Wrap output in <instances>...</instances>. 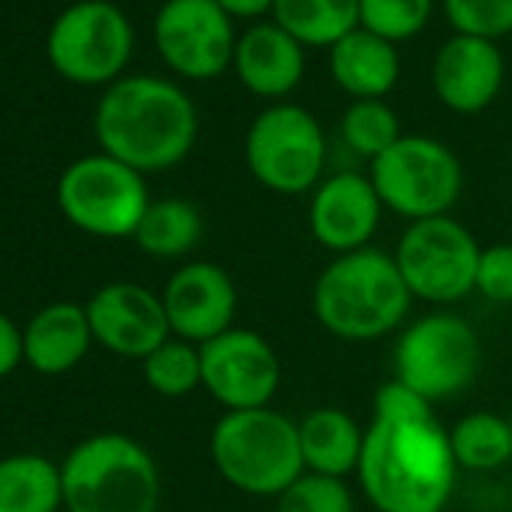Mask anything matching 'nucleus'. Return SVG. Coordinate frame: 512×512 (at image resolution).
Here are the masks:
<instances>
[{
	"label": "nucleus",
	"instance_id": "f257e3e1",
	"mask_svg": "<svg viewBox=\"0 0 512 512\" xmlns=\"http://www.w3.org/2000/svg\"><path fill=\"white\" fill-rule=\"evenodd\" d=\"M356 473L377 512H443L458 461L437 416L413 422L371 419Z\"/></svg>",
	"mask_w": 512,
	"mask_h": 512
},
{
	"label": "nucleus",
	"instance_id": "f03ea898",
	"mask_svg": "<svg viewBox=\"0 0 512 512\" xmlns=\"http://www.w3.org/2000/svg\"><path fill=\"white\" fill-rule=\"evenodd\" d=\"M193 100L172 82L133 76L115 82L97 106V139L109 157L136 172L181 163L196 142Z\"/></svg>",
	"mask_w": 512,
	"mask_h": 512
},
{
	"label": "nucleus",
	"instance_id": "7ed1b4c3",
	"mask_svg": "<svg viewBox=\"0 0 512 512\" xmlns=\"http://www.w3.org/2000/svg\"><path fill=\"white\" fill-rule=\"evenodd\" d=\"M413 305L395 256L362 247L341 253L314 284V314L341 341H377L395 332Z\"/></svg>",
	"mask_w": 512,
	"mask_h": 512
},
{
	"label": "nucleus",
	"instance_id": "20e7f679",
	"mask_svg": "<svg viewBox=\"0 0 512 512\" xmlns=\"http://www.w3.org/2000/svg\"><path fill=\"white\" fill-rule=\"evenodd\" d=\"M217 473L250 497H281L302 473L299 422L272 407L226 410L211 428Z\"/></svg>",
	"mask_w": 512,
	"mask_h": 512
},
{
	"label": "nucleus",
	"instance_id": "39448f33",
	"mask_svg": "<svg viewBox=\"0 0 512 512\" xmlns=\"http://www.w3.org/2000/svg\"><path fill=\"white\" fill-rule=\"evenodd\" d=\"M70 512H157L160 473L154 458L124 434L79 443L61 467Z\"/></svg>",
	"mask_w": 512,
	"mask_h": 512
},
{
	"label": "nucleus",
	"instance_id": "423d86ee",
	"mask_svg": "<svg viewBox=\"0 0 512 512\" xmlns=\"http://www.w3.org/2000/svg\"><path fill=\"white\" fill-rule=\"evenodd\" d=\"M371 184L383 208L416 223L449 214L461 196L464 172L449 145L431 136H401L371 160Z\"/></svg>",
	"mask_w": 512,
	"mask_h": 512
},
{
	"label": "nucleus",
	"instance_id": "0eeeda50",
	"mask_svg": "<svg viewBox=\"0 0 512 512\" xmlns=\"http://www.w3.org/2000/svg\"><path fill=\"white\" fill-rule=\"evenodd\" d=\"M244 160L263 187L293 196L317 190L326 166V136L317 118L293 103L256 115L244 136Z\"/></svg>",
	"mask_w": 512,
	"mask_h": 512
},
{
	"label": "nucleus",
	"instance_id": "6e6552de",
	"mask_svg": "<svg viewBox=\"0 0 512 512\" xmlns=\"http://www.w3.org/2000/svg\"><path fill=\"white\" fill-rule=\"evenodd\" d=\"M479 253L473 232L443 214L410 223L392 256L413 299L449 305L476 290Z\"/></svg>",
	"mask_w": 512,
	"mask_h": 512
},
{
	"label": "nucleus",
	"instance_id": "1a4fd4ad",
	"mask_svg": "<svg viewBox=\"0 0 512 512\" xmlns=\"http://www.w3.org/2000/svg\"><path fill=\"white\" fill-rule=\"evenodd\" d=\"M479 362V335L467 320L455 314H428L398 338L395 380L434 404L464 392L473 383Z\"/></svg>",
	"mask_w": 512,
	"mask_h": 512
},
{
	"label": "nucleus",
	"instance_id": "9d476101",
	"mask_svg": "<svg viewBox=\"0 0 512 512\" xmlns=\"http://www.w3.org/2000/svg\"><path fill=\"white\" fill-rule=\"evenodd\" d=\"M58 199L79 229L103 238L136 235L151 205L142 172L109 154L76 160L58 184Z\"/></svg>",
	"mask_w": 512,
	"mask_h": 512
},
{
	"label": "nucleus",
	"instance_id": "9b49d317",
	"mask_svg": "<svg viewBox=\"0 0 512 512\" xmlns=\"http://www.w3.org/2000/svg\"><path fill=\"white\" fill-rule=\"evenodd\" d=\"M133 52V28L127 16L106 0H82L70 7L49 34L52 67L79 85L115 79Z\"/></svg>",
	"mask_w": 512,
	"mask_h": 512
},
{
	"label": "nucleus",
	"instance_id": "f8f14e48",
	"mask_svg": "<svg viewBox=\"0 0 512 512\" xmlns=\"http://www.w3.org/2000/svg\"><path fill=\"white\" fill-rule=\"evenodd\" d=\"M160 58L184 79H214L232 67L235 31L217 0H166L154 22Z\"/></svg>",
	"mask_w": 512,
	"mask_h": 512
},
{
	"label": "nucleus",
	"instance_id": "ddd939ff",
	"mask_svg": "<svg viewBox=\"0 0 512 512\" xmlns=\"http://www.w3.org/2000/svg\"><path fill=\"white\" fill-rule=\"evenodd\" d=\"M202 386L226 410L269 407L281 386L275 347L253 329H229L199 347Z\"/></svg>",
	"mask_w": 512,
	"mask_h": 512
},
{
	"label": "nucleus",
	"instance_id": "4468645a",
	"mask_svg": "<svg viewBox=\"0 0 512 512\" xmlns=\"http://www.w3.org/2000/svg\"><path fill=\"white\" fill-rule=\"evenodd\" d=\"M160 299L172 335L196 347L229 332L238 311L235 284L217 263H190L178 269Z\"/></svg>",
	"mask_w": 512,
	"mask_h": 512
},
{
	"label": "nucleus",
	"instance_id": "2eb2a0df",
	"mask_svg": "<svg viewBox=\"0 0 512 512\" xmlns=\"http://www.w3.org/2000/svg\"><path fill=\"white\" fill-rule=\"evenodd\" d=\"M88 320L103 347L130 359H148L172 335L163 299L139 284L103 287L88 305Z\"/></svg>",
	"mask_w": 512,
	"mask_h": 512
},
{
	"label": "nucleus",
	"instance_id": "dca6fc26",
	"mask_svg": "<svg viewBox=\"0 0 512 512\" xmlns=\"http://www.w3.org/2000/svg\"><path fill=\"white\" fill-rule=\"evenodd\" d=\"M380 214L383 202L371 184V175L338 172L317 184L308 220L314 238L341 256L368 247L380 226Z\"/></svg>",
	"mask_w": 512,
	"mask_h": 512
},
{
	"label": "nucleus",
	"instance_id": "f3484780",
	"mask_svg": "<svg viewBox=\"0 0 512 512\" xmlns=\"http://www.w3.org/2000/svg\"><path fill=\"white\" fill-rule=\"evenodd\" d=\"M431 76L437 100L446 109L458 115H476L500 94L503 55L494 40L455 34L440 46Z\"/></svg>",
	"mask_w": 512,
	"mask_h": 512
},
{
	"label": "nucleus",
	"instance_id": "a211bd4d",
	"mask_svg": "<svg viewBox=\"0 0 512 512\" xmlns=\"http://www.w3.org/2000/svg\"><path fill=\"white\" fill-rule=\"evenodd\" d=\"M232 67L256 97H287L305 76V46L281 25H256L235 43Z\"/></svg>",
	"mask_w": 512,
	"mask_h": 512
},
{
	"label": "nucleus",
	"instance_id": "6ab92c4d",
	"mask_svg": "<svg viewBox=\"0 0 512 512\" xmlns=\"http://www.w3.org/2000/svg\"><path fill=\"white\" fill-rule=\"evenodd\" d=\"M329 70L332 79L356 100H380L395 88L401 64L389 40L356 28L329 49Z\"/></svg>",
	"mask_w": 512,
	"mask_h": 512
},
{
	"label": "nucleus",
	"instance_id": "aec40b11",
	"mask_svg": "<svg viewBox=\"0 0 512 512\" xmlns=\"http://www.w3.org/2000/svg\"><path fill=\"white\" fill-rule=\"evenodd\" d=\"M299 446L308 473L344 479L359 470L365 431L341 407H317L299 422Z\"/></svg>",
	"mask_w": 512,
	"mask_h": 512
},
{
	"label": "nucleus",
	"instance_id": "412c9836",
	"mask_svg": "<svg viewBox=\"0 0 512 512\" xmlns=\"http://www.w3.org/2000/svg\"><path fill=\"white\" fill-rule=\"evenodd\" d=\"M94 332L79 305H52L25 332V356L43 374H64L82 362Z\"/></svg>",
	"mask_w": 512,
	"mask_h": 512
},
{
	"label": "nucleus",
	"instance_id": "4be33fe9",
	"mask_svg": "<svg viewBox=\"0 0 512 512\" xmlns=\"http://www.w3.org/2000/svg\"><path fill=\"white\" fill-rule=\"evenodd\" d=\"M272 13L302 46L332 49L359 28V0H275Z\"/></svg>",
	"mask_w": 512,
	"mask_h": 512
},
{
	"label": "nucleus",
	"instance_id": "5701e85b",
	"mask_svg": "<svg viewBox=\"0 0 512 512\" xmlns=\"http://www.w3.org/2000/svg\"><path fill=\"white\" fill-rule=\"evenodd\" d=\"M64 500L61 470L40 455L0 461V512H55Z\"/></svg>",
	"mask_w": 512,
	"mask_h": 512
},
{
	"label": "nucleus",
	"instance_id": "b1692460",
	"mask_svg": "<svg viewBox=\"0 0 512 512\" xmlns=\"http://www.w3.org/2000/svg\"><path fill=\"white\" fill-rule=\"evenodd\" d=\"M449 443L458 461V470H500L512 461V428L509 419L491 410H473L458 419L449 431Z\"/></svg>",
	"mask_w": 512,
	"mask_h": 512
},
{
	"label": "nucleus",
	"instance_id": "393cba45",
	"mask_svg": "<svg viewBox=\"0 0 512 512\" xmlns=\"http://www.w3.org/2000/svg\"><path fill=\"white\" fill-rule=\"evenodd\" d=\"M199 238H202V217L184 199L151 202L136 229L139 247L151 256H163V260L190 253Z\"/></svg>",
	"mask_w": 512,
	"mask_h": 512
},
{
	"label": "nucleus",
	"instance_id": "a878e982",
	"mask_svg": "<svg viewBox=\"0 0 512 512\" xmlns=\"http://www.w3.org/2000/svg\"><path fill=\"white\" fill-rule=\"evenodd\" d=\"M341 139L353 154L377 160L401 139V124L383 100H356L341 118Z\"/></svg>",
	"mask_w": 512,
	"mask_h": 512
},
{
	"label": "nucleus",
	"instance_id": "bb28decb",
	"mask_svg": "<svg viewBox=\"0 0 512 512\" xmlns=\"http://www.w3.org/2000/svg\"><path fill=\"white\" fill-rule=\"evenodd\" d=\"M145 362V380L154 392L166 398H184L202 386V359L199 347L190 341H166Z\"/></svg>",
	"mask_w": 512,
	"mask_h": 512
},
{
	"label": "nucleus",
	"instance_id": "cd10ccee",
	"mask_svg": "<svg viewBox=\"0 0 512 512\" xmlns=\"http://www.w3.org/2000/svg\"><path fill=\"white\" fill-rule=\"evenodd\" d=\"M434 10V0H359V28L389 40L392 46L416 37Z\"/></svg>",
	"mask_w": 512,
	"mask_h": 512
},
{
	"label": "nucleus",
	"instance_id": "c85d7f7f",
	"mask_svg": "<svg viewBox=\"0 0 512 512\" xmlns=\"http://www.w3.org/2000/svg\"><path fill=\"white\" fill-rule=\"evenodd\" d=\"M278 500L275 512H356V500L344 479L302 473Z\"/></svg>",
	"mask_w": 512,
	"mask_h": 512
},
{
	"label": "nucleus",
	"instance_id": "c756f323",
	"mask_svg": "<svg viewBox=\"0 0 512 512\" xmlns=\"http://www.w3.org/2000/svg\"><path fill=\"white\" fill-rule=\"evenodd\" d=\"M443 10L458 34L482 40L512 34V0H443Z\"/></svg>",
	"mask_w": 512,
	"mask_h": 512
},
{
	"label": "nucleus",
	"instance_id": "7c9ffc66",
	"mask_svg": "<svg viewBox=\"0 0 512 512\" xmlns=\"http://www.w3.org/2000/svg\"><path fill=\"white\" fill-rule=\"evenodd\" d=\"M476 290L500 305H512V244L497 241L482 247L479 269H476Z\"/></svg>",
	"mask_w": 512,
	"mask_h": 512
},
{
	"label": "nucleus",
	"instance_id": "2f4dec72",
	"mask_svg": "<svg viewBox=\"0 0 512 512\" xmlns=\"http://www.w3.org/2000/svg\"><path fill=\"white\" fill-rule=\"evenodd\" d=\"M431 401L422 398L416 389H410L401 380H389L377 389L374 395V419H386V422H413V419H428L431 413Z\"/></svg>",
	"mask_w": 512,
	"mask_h": 512
},
{
	"label": "nucleus",
	"instance_id": "473e14b6",
	"mask_svg": "<svg viewBox=\"0 0 512 512\" xmlns=\"http://www.w3.org/2000/svg\"><path fill=\"white\" fill-rule=\"evenodd\" d=\"M22 353H25V335H19L13 320L0 314V377L10 374L19 365Z\"/></svg>",
	"mask_w": 512,
	"mask_h": 512
},
{
	"label": "nucleus",
	"instance_id": "72a5a7b5",
	"mask_svg": "<svg viewBox=\"0 0 512 512\" xmlns=\"http://www.w3.org/2000/svg\"><path fill=\"white\" fill-rule=\"evenodd\" d=\"M217 4L226 10L229 19H260L275 10V0H217Z\"/></svg>",
	"mask_w": 512,
	"mask_h": 512
},
{
	"label": "nucleus",
	"instance_id": "f704fd0d",
	"mask_svg": "<svg viewBox=\"0 0 512 512\" xmlns=\"http://www.w3.org/2000/svg\"><path fill=\"white\" fill-rule=\"evenodd\" d=\"M509 428H512V419H509Z\"/></svg>",
	"mask_w": 512,
	"mask_h": 512
}]
</instances>
